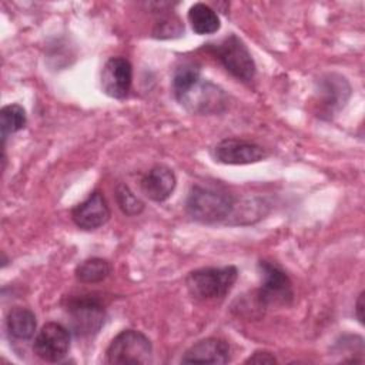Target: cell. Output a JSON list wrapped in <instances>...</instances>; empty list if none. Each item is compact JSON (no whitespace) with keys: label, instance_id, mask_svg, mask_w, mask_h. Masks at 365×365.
Instances as JSON below:
<instances>
[{"label":"cell","instance_id":"obj_1","mask_svg":"<svg viewBox=\"0 0 365 365\" xmlns=\"http://www.w3.org/2000/svg\"><path fill=\"white\" fill-rule=\"evenodd\" d=\"M173 93L177 101L192 114H217L224 111L227 106L224 90L204 80L194 63H182L175 68Z\"/></svg>","mask_w":365,"mask_h":365},{"label":"cell","instance_id":"obj_2","mask_svg":"<svg viewBox=\"0 0 365 365\" xmlns=\"http://www.w3.org/2000/svg\"><path fill=\"white\" fill-rule=\"evenodd\" d=\"M235 200L228 191L210 187V185H194L191 187L185 210L187 214L197 222L215 224L225 221L234 211Z\"/></svg>","mask_w":365,"mask_h":365},{"label":"cell","instance_id":"obj_3","mask_svg":"<svg viewBox=\"0 0 365 365\" xmlns=\"http://www.w3.org/2000/svg\"><path fill=\"white\" fill-rule=\"evenodd\" d=\"M238 269L234 265L221 268L207 267L191 271L185 278V285L191 297L201 301L224 298L234 287Z\"/></svg>","mask_w":365,"mask_h":365},{"label":"cell","instance_id":"obj_4","mask_svg":"<svg viewBox=\"0 0 365 365\" xmlns=\"http://www.w3.org/2000/svg\"><path fill=\"white\" fill-rule=\"evenodd\" d=\"M207 48L235 78L250 83L254 80L257 67L245 43L235 34H228L220 43L207 44Z\"/></svg>","mask_w":365,"mask_h":365},{"label":"cell","instance_id":"obj_5","mask_svg":"<svg viewBox=\"0 0 365 365\" xmlns=\"http://www.w3.org/2000/svg\"><path fill=\"white\" fill-rule=\"evenodd\" d=\"M107 364H150L151 341L137 329H124L113 338L106 351Z\"/></svg>","mask_w":365,"mask_h":365},{"label":"cell","instance_id":"obj_6","mask_svg":"<svg viewBox=\"0 0 365 365\" xmlns=\"http://www.w3.org/2000/svg\"><path fill=\"white\" fill-rule=\"evenodd\" d=\"M261 287L257 291V301L261 307H287L294 299V288L289 277L282 268L269 262L259 261Z\"/></svg>","mask_w":365,"mask_h":365},{"label":"cell","instance_id":"obj_7","mask_svg":"<svg viewBox=\"0 0 365 365\" xmlns=\"http://www.w3.org/2000/svg\"><path fill=\"white\" fill-rule=\"evenodd\" d=\"M70 325L77 336L96 335L106 322V309L98 299L91 297L71 298L66 307Z\"/></svg>","mask_w":365,"mask_h":365},{"label":"cell","instance_id":"obj_8","mask_svg":"<svg viewBox=\"0 0 365 365\" xmlns=\"http://www.w3.org/2000/svg\"><path fill=\"white\" fill-rule=\"evenodd\" d=\"M70 349V331L58 322H47L37 332L33 344L34 354L46 362H60Z\"/></svg>","mask_w":365,"mask_h":365},{"label":"cell","instance_id":"obj_9","mask_svg":"<svg viewBox=\"0 0 365 365\" xmlns=\"http://www.w3.org/2000/svg\"><path fill=\"white\" fill-rule=\"evenodd\" d=\"M351 96L348 80L336 73L325 74L317 83V101L319 107L318 115L331 117L338 113Z\"/></svg>","mask_w":365,"mask_h":365},{"label":"cell","instance_id":"obj_10","mask_svg":"<svg viewBox=\"0 0 365 365\" xmlns=\"http://www.w3.org/2000/svg\"><path fill=\"white\" fill-rule=\"evenodd\" d=\"M267 155V151L261 145L240 138H224L212 148L214 160L228 165L254 164Z\"/></svg>","mask_w":365,"mask_h":365},{"label":"cell","instance_id":"obj_11","mask_svg":"<svg viewBox=\"0 0 365 365\" xmlns=\"http://www.w3.org/2000/svg\"><path fill=\"white\" fill-rule=\"evenodd\" d=\"M103 91L117 100L125 98L133 81L131 63L124 57H110L101 70Z\"/></svg>","mask_w":365,"mask_h":365},{"label":"cell","instance_id":"obj_12","mask_svg":"<svg viewBox=\"0 0 365 365\" xmlns=\"http://www.w3.org/2000/svg\"><path fill=\"white\" fill-rule=\"evenodd\" d=\"M110 207L101 191H93L71 210L73 222L86 231L97 230L110 220Z\"/></svg>","mask_w":365,"mask_h":365},{"label":"cell","instance_id":"obj_13","mask_svg":"<svg viewBox=\"0 0 365 365\" xmlns=\"http://www.w3.org/2000/svg\"><path fill=\"white\" fill-rule=\"evenodd\" d=\"M230 361V345L221 338H204L190 346L181 358L182 364H227Z\"/></svg>","mask_w":365,"mask_h":365},{"label":"cell","instance_id":"obj_14","mask_svg":"<svg viewBox=\"0 0 365 365\" xmlns=\"http://www.w3.org/2000/svg\"><path fill=\"white\" fill-rule=\"evenodd\" d=\"M175 184H177V178L174 171L163 164H157L151 167L141 177V181H140V187L144 195L157 202L165 201L173 194Z\"/></svg>","mask_w":365,"mask_h":365},{"label":"cell","instance_id":"obj_15","mask_svg":"<svg viewBox=\"0 0 365 365\" xmlns=\"http://www.w3.org/2000/svg\"><path fill=\"white\" fill-rule=\"evenodd\" d=\"M36 327V315L29 308L14 307L6 317L7 335L16 341H27L33 338Z\"/></svg>","mask_w":365,"mask_h":365},{"label":"cell","instance_id":"obj_16","mask_svg":"<svg viewBox=\"0 0 365 365\" xmlns=\"http://www.w3.org/2000/svg\"><path fill=\"white\" fill-rule=\"evenodd\" d=\"M188 20L194 33L212 34L220 30V17L218 14L204 3H195L188 10Z\"/></svg>","mask_w":365,"mask_h":365},{"label":"cell","instance_id":"obj_17","mask_svg":"<svg viewBox=\"0 0 365 365\" xmlns=\"http://www.w3.org/2000/svg\"><path fill=\"white\" fill-rule=\"evenodd\" d=\"M76 278L83 284H96L101 282L111 274V264L98 257L84 259L76 267Z\"/></svg>","mask_w":365,"mask_h":365},{"label":"cell","instance_id":"obj_18","mask_svg":"<svg viewBox=\"0 0 365 365\" xmlns=\"http://www.w3.org/2000/svg\"><path fill=\"white\" fill-rule=\"evenodd\" d=\"M27 123L26 111L19 104H9L4 106L0 111V130H1V138L3 143H6V138L21 128H24Z\"/></svg>","mask_w":365,"mask_h":365},{"label":"cell","instance_id":"obj_19","mask_svg":"<svg viewBox=\"0 0 365 365\" xmlns=\"http://www.w3.org/2000/svg\"><path fill=\"white\" fill-rule=\"evenodd\" d=\"M115 201L123 214L128 217L138 215L144 211V202L128 188V185L120 182L115 187Z\"/></svg>","mask_w":365,"mask_h":365},{"label":"cell","instance_id":"obj_20","mask_svg":"<svg viewBox=\"0 0 365 365\" xmlns=\"http://www.w3.org/2000/svg\"><path fill=\"white\" fill-rule=\"evenodd\" d=\"M275 362H277V358L268 351H255L250 358L245 359V364H257V365L275 364Z\"/></svg>","mask_w":365,"mask_h":365},{"label":"cell","instance_id":"obj_21","mask_svg":"<svg viewBox=\"0 0 365 365\" xmlns=\"http://www.w3.org/2000/svg\"><path fill=\"white\" fill-rule=\"evenodd\" d=\"M355 315L361 324H364V292L358 295V299L355 302Z\"/></svg>","mask_w":365,"mask_h":365}]
</instances>
